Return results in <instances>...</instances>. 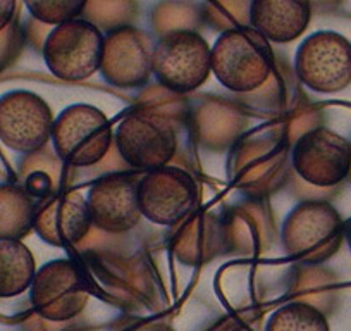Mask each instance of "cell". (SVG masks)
Listing matches in <instances>:
<instances>
[{
	"label": "cell",
	"instance_id": "6da1fadb",
	"mask_svg": "<svg viewBox=\"0 0 351 331\" xmlns=\"http://www.w3.org/2000/svg\"><path fill=\"white\" fill-rule=\"evenodd\" d=\"M212 73L222 87L236 93L256 92L274 73V52L269 40L252 26L221 33L210 49Z\"/></svg>",
	"mask_w": 351,
	"mask_h": 331
},
{
	"label": "cell",
	"instance_id": "7a4b0ae2",
	"mask_svg": "<svg viewBox=\"0 0 351 331\" xmlns=\"http://www.w3.org/2000/svg\"><path fill=\"white\" fill-rule=\"evenodd\" d=\"M282 247L293 261L320 264L339 251L344 221L326 201H306L286 216L281 231Z\"/></svg>",
	"mask_w": 351,
	"mask_h": 331
},
{
	"label": "cell",
	"instance_id": "3957f363",
	"mask_svg": "<svg viewBox=\"0 0 351 331\" xmlns=\"http://www.w3.org/2000/svg\"><path fill=\"white\" fill-rule=\"evenodd\" d=\"M210 49L207 40L193 30L164 33L154 45L152 73L169 92H193L212 73Z\"/></svg>",
	"mask_w": 351,
	"mask_h": 331
},
{
	"label": "cell",
	"instance_id": "277c9868",
	"mask_svg": "<svg viewBox=\"0 0 351 331\" xmlns=\"http://www.w3.org/2000/svg\"><path fill=\"white\" fill-rule=\"evenodd\" d=\"M52 144L57 157L73 168L97 166L114 141L110 121L99 107L74 104L56 117Z\"/></svg>",
	"mask_w": 351,
	"mask_h": 331
},
{
	"label": "cell",
	"instance_id": "5b68a950",
	"mask_svg": "<svg viewBox=\"0 0 351 331\" xmlns=\"http://www.w3.org/2000/svg\"><path fill=\"white\" fill-rule=\"evenodd\" d=\"M104 38L99 26L88 19H73L53 26L43 42L42 54L56 78L69 83L92 78L100 71Z\"/></svg>",
	"mask_w": 351,
	"mask_h": 331
},
{
	"label": "cell",
	"instance_id": "8992f818",
	"mask_svg": "<svg viewBox=\"0 0 351 331\" xmlns=\"http://www.w3.org/2000/svg\"><path fill=\"white\" fill-rule=\"evenodd\" d=\"M121 159L134 170L152 171L169 166L178 150V133L169 117L152 111H134L114 131Z\"/></svg>",
	"mask_w": 351,
	"mask_h": 331
},
{
	"label": "cell",
	"instance_id": "52a82bcc",
	"mask_svg": "<svg viewBox=\"0 0 351 331\" xmlns=\"http://www.w3.org/2000/svg\"><path fill=\"white\" fill-rule=\"evenodd\" d=\"M141 216L158 226H174L197 211L200 190L188 171L164 166L138 178Z\"/></svg>",
	"mask_w": 351,
	"mask_h": 331
},
{
	"label": "cell",
	"instance_id": "ba28073f",
	"mask_svg": "<svg viewBox=\"0 0 351 331\" xmlns=\"http://www.w3.org/2000/svg\"><path fill=\"white\" fill-rule=\"evenodd\" d=\"M295 71L306 89L337 93L351 83V42L336 32H317L296 50Z\"/></svg>",
	"mask_w": 351,
	"mask_h": 331
},
{
	"label": "cell",
	"instance_id": "9c48e42d",
	"mask_svg": "<svg viewBox=\"0 0 351 331\" xmlns=\"http://www.w3.org/2000/svg\"><path fill=\"white\" fill-rule=\"evenodd\" d=\"M295 173L315 188H336L351 171V141L326 126L303 133L291 150Z\"/></svg>",
	"mask_w": 351,
	"mask_h": 331
},
{
	"label": "cell",
	"instance_id": "30bf717a",
	"mask_svg": "<svg viewBox=\"0 0 351 331\" xmlns=\"http://www.w3.org/2000/svg\"><path fill=\"white\" fill-rule=\"evenodd\" d=\"M29 300L38 316L62 323L83 312L90 300V286L73 261L56 259L36 269Z\"/></svg>",
	"mask_w": 351,
	"mask_h": 331
},
{
	"label": "cell",
	"instance_id": "8fae6325",
	"mask_svg": "<svg viewBox=\"0 0 351 331\" xmlns=\"http://www.w3.org/2000/svg\"><path fill=\"white\" fill-rule=\"evenodd\" d=\"M56 117L49 104L28 90L0 95V141L12 152L32 155L52 138Z\"/></svg>",
	"mask_w": 351,
	"mask_h": 331
},
{
	"label": "cell",
	"instance_id": "7c38bea8",
	"mask_svg": "<svg viewBox=\"0 0 351 331\" xmlns=\"http://www.w3.org/2000/svg\"><path fill=\"white\" fill-rule=\"evenodd\" d=\"M154 43L150 35L131 25L109 30L104 38L100 73L110 85L138 89L147 85L152 73Z\"/></svg>",
	"mask_w": 351,
	"mask_h": 331
},
{
	"label": "cell",
	"instance_id": "4fadbf2b",
	"mask_svg": "<svg viewBox=\"0 0 351 331\" xmlns=\"http://www.w3.org/2000/svg\"><path fill=\"white\" fill-rule=\"evenodd\" d=\"M138 178L130 173H112L99 178L90 187L86 207L95 228L110 235L136 228L143 218L138 204Z\"/></svg>",
	"mask_w": 351,
	"mask_h": 331
},
{
	"label": "cell",
	"instance_id": "5bb4252c",
	"mask_svg": "<svg viewBox=\"0 0 351 331\" xmlns=\"http://www.w3.org/2000/svg\"><path fill=\"white\" fill-rule=\"evenodd\" d=\"M86 197L77 192L52 195L38 205L35 231L43 242L56 247H71L81 242L92 228Z\"/></svg>",
	"mask_w": 351,
	"mask_h": 331
},
{
	"label": "cell",
	"instance_id": "9a60e30c",
	"mask_svg": "<svg viewBox=\"0 0 351 331\" xmlns=\"http://www.w3.org/2000/svg\"><path fill=\"white\" fill-rule=\"evenodd\" d=\"M310 19L308 0H252L250 4V26L269 42H295L308 28Z\"/></svg>",
	"mask_w": 351,
	"mask_h": 331
},
{
	"label": "cell",
	"instance_id": "2e32d148",
	"mask_svg": "<svg viewBox=\"0 0 351 331\" xmlns=\"http://www.w3.org/2000/svg\"><path fill=\"white\" fill-rule=\"evenodd\" d=\"M36 262L21 240L0 238V299H12L32 286Z\"/></svg>",
	"mask_w": 351,
	"mask_h": 331
},
{
	"label": "cell",
	"instance_id": "e0dca14e",
	"mask_svg": "<svg viewBox=\"0 0 351 331\" xmlns=\"http://www.w3.org/2000/svg\"><path fill=\"white\" fill-rule=\"evenodd\" d=\"M38 205L19 185L0 183V238L21 240L35 228Z\"/></svg>",
	"mask_w": 351,
	"mask_h": 331
},
{
	"label": "cell",
	"instance_id": "ac0fdd59",
	"mask_svg": "<svg viewBox=\"0 0 351 331\" xmlns=\"http://www.w3.org/2000/svg\"><path fill=\"white\" fill-rule=\"evenodd\" d=\"M263 331H330L326 314L306 302H289L269 316Z\"/></svg>",
	"mask_w": 351,
	"mask_h": 331
},
{
	"label": "cell",
	"instance_id": "d6986e66",
	"mask_svg": "<svg viewBox=\"0 0 351 331\" xmlns=\"http://www.w3.org/2000/svg\"><path fill=\"white\" fill-rule=\"evenodd\" d=\"M33 19L47 26H59L77 19L88 0H23Z\"/></svg>",
	"mask_w": 351,
	"mask_h": 331
},
{
	"label": "cell",
	"instance_id": "ffe728a7",
	"mask_svg": "<svg viewBox=\"0 0 351 331\" xmlns=\"http://www.w3.org/2000/svg\"><path fill=\"white\" fill-rule=\"evenodd\" d=\"M134 9V0H88L83 14L99 28L114 30L126 25Z\"/></svg>",
	"mask_w": 351,
	"mask_h": 331
},
{
	"label": "cell",
	"instance_id": "44dd1931",
	"mask_svg": "<svg viewBox=\"0 0 351 331\" xmlns=\"http://www.w3.org/2000/svg\"><path fill=\"white\" fill-rule=\"evenodd\" d=\"M157 26L164 33L174 32V30H191V9L183 8V5H164L157 11Z\"/></svg>",
	"mask_w": 351,
	"mask_h": 331
},
{
	"label": "cell",
	"instance_id": "7402d4cb",
	"mask_svg": "<svg viewBox=\"0 0 351 331\" xmlns=\"http://www.w3.org/2000/svg\"><path fill=\"white\" fill-rule=\"evenodd\" d=\"M18 42V26L12 21L8 28L0 32V67L5 66L14 56Z\"/></svg>",
	"mask_w": 351,
	"mask_h": 331
},
{
	"label": "cell",
	"instance_id": "603a6c76",
	"mask_svg": "<svg viewBox=\"0 0 351 331\" xmlns=\"http://www.w3.org/2000/svg\"><path fill=\"white\" fill-rule=\"evenodd\" d=\"M16 0H0V32L14 21Z\"/></svg>",
	"mask_w": 351,
	"mask_h": 331
},
{
	"label": "cell",
	"instance_id": "cb8c5ba5",
	"mask_svg": "<svg viewBox=\"0 0 351 331\" xmlns=\"http://www.w3.org/2000/svg\"><path fill=\"white\" fill-rule=\"evenodd\" d=\"M312 9H330V8H336L339 4L341 0H308Z\"/></svg>",
	"mask_w": 351,
	"mask_h": 331
},
{
	"label": "cell",
	"instance_id": "d4e9b609",
	"mask_svg": "<svg viewBox=\"0 0 351 331\" xmlns=\"http://www.w3.org/2000/svg\"><path fill=\"white\" fill-rule=\"evenodd\" d=\"M344 238H346L348 247H350L351 251V218L348 221H344Z\"/></svg>",
	"mask_w": 351,
	"mask_h": 331
},
{
	"label": "cell",
	"instance_id": "484cf974",
	"mask_svg": "<svg viewBox=\"0 0 351 331\" xmlns=\"http://www.w3.org/2000/svg\"><path fill=\"white\" fill-rule=\"evenodd\" d=\"M348 180H351V171H350V176H348Z\"/></svg>",
	"mask_w": 351,
	"mask_h": 331
}]
</instances>
